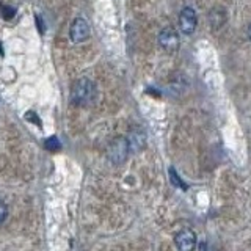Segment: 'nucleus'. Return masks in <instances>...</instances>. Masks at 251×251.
<instances>
[{"instance_id": "obj_1", "label": "nucleus", "mask_w": 251, "mask_h": 251, "mask_svg": "<svg viewBox=\"0 0 251 251\" xmlns=\"http://www.w3.org/2000/svg\"><path fill=\"white\" fill-rule=\"evenodd\" d=\"M96 99V85L90 78L82 77L73 85L71 90V100L75 105H88Z\"/></svg>"}, {"instance_id": "obj_2", "label": "nucleus", "mask_w": 251, "mask_h": 251, "mask_svg": "<svg viewBox=\"0 0 251 251\" xmlns=\"http://www.w3.org/2000/svg\"><path fill=\"white\" fill-rule=\"evenodd\" d=\"M129 143H127V138L124 137H118L112 141V145H110L108 148V157L110 160H112L113 163L120 165L123 163L126 159H127L129 155Z\"/></svg>"}, {"instance_id": "obj_3", "label": "nucleus", "mask_w": 251, "mask_h": 251, "mask_svg": "<svg viewBox=\"0 0 251 251\" xmlns=\"http://www.w3.org/2000/svg\"><path fill=\"white\" fill-rule=\"evenodd\" d=\"M69 36H71V41L78 44V43H83L86 38L90 36V25L83 18H77L73 21L71 24V28H69Z\"/></svg>"}, {"instance_id": "obj_4", "label": "nucleus", "mask_w": 251, "mask_h": 251, "mask_svg": "<svg viewBox=\"0 0 251 251\" xmlns=\"http://www.w3.org/2000/svg\"><path fill=\"white\" fill-rule=\"evenodd\" d=\"M196 24H198V19H196V13H195L193 8H190V6L184 8L179 14L180 31H182L184 35H192L196 28Z\"/></svg>"}, {"instance_id": "obj_5", "label": "nucleus", "mask_w": 251, "mask_h": 251, "mask_svg": "<svg viewBox=\"0 0 251 251\" xmlns=\"http://www.w3.org/2000/svg\"><path fill=\"white\" fill-rule=\"evenodd\" d=\"M175 245L177 251H193L196 247V235L192 229H182L176 234Z\"/></svg>"}, {"instance_id": "obj_6", "label": "nucleus", "mask_w": 251, "mask_h": 251, "mask_svg": "<svg viewBox=\"0 0 251 251\" xmlns=\"http://www.w3.org/2000/svg\"><path fill=\"white\" fill-rule=\"evenodd\" d=\"M159 44L167 52H175L179 47V36L173 28H163L159 35Z\"/></svg>"}, {"instance_id": "obj_7", "label": "nucleus", "mask_w": 251, "mask_h": 251, "mask_svg": "<svg viewBox=\"0 0 251 251\" xmlns=\"http://www.w3.org/2000/svg\"><path fill=\"white\" fill-rule=\"evenodd\" d=\"M145 133L141 132V130H133L130 133V137L127 138V143H129V151L130 152H137L140 151V149H143L145 146Z\"/></svg>"}, {"instance_id": "obj_8", "label": "nucleus", "mask_w": 251, "mask_h": 251, "mask_svg": "<svg viewBox=\"0 0 251 251\" xmlns=\"http://www.w3.org/2000/svg\"><path fill=\"white\" fill-rule=\"evenodd\" d=\"M6 215H8V207H6V204L0 200V225L5 222Z\"/></svg>"}, {"instance_id": "obj_9", "label": "nucleus", "mask_w": 251, "mask_h": 251, "mask_svg": "<svg viewBox=\"0 0 251 251\" xmlns=\"http://www.w3.org/2000/svg\"><path fill=\"white\" fill-rule=\"evenodd\" d=\"M248 36L251 38V25H250V28H248Z\"/></svg>"}]
</instances>
